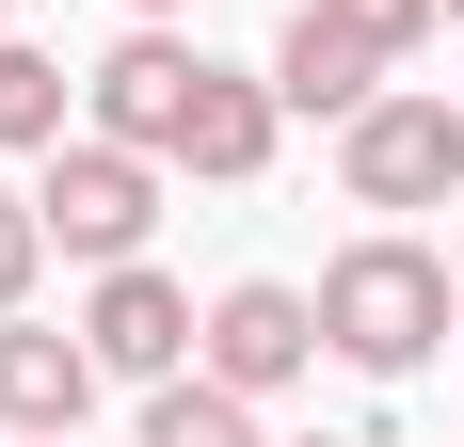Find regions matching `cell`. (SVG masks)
Wrapping results in <instances>:
<instances>
[{
	"mask_svg": "<svg viewBox=\"0 0 464 447\" xmlns=\"http://www.w3.org/2000/svg\"><path fill=\"white\" fill-rule=\"evenodd\" d=\"M449 256H432L417 224H369V240H336L321 256V336H336V367H369V384H417L432 352H449Z\"/></svg>",
	"mask_w": 464,
	"mask_h": 447,
	"instance_id": "6da1fadb",
	"label": "cell"
},
{
	"mask_svg": "<svg viewBox=\"0 0 464 447\" xmlns=\"http://www.w3.org/2000/svg\"><path fill=\"white\" fill-rule=\"evenodd\" d=\"M160 176H177V160H144V144H112V128H64V144L33 160V208H48V256H81V271L144 256V224H160Z\"/></svg>",
	"mask_w": 464,
	"mask_h": 447,
	"instance_id": "7a4b0ae2",
	"label": "cell"
},
{
	"mask_svg": "<svg viewBox=\"0 0 464 447\" xmlns=\"http://www.w3.org/2000/svg\"><path fill=\"white\" fill-rule=\"evenodd\" d=\"M336 192L369 224H417V208H449L464 192V112L449 96H417V81H384L353 128H336Z\"/></svg>",
	"mask_w": 464,
	"mask_h": 447,
	"instance_id": "3957f363",
	"label": "cell"
},
{
	"mask_svg": "<svg viewBox=\"0 0 464 447\" xmlns=\"http://www.w3.org/2000/svg\"><path fill=\"white\" fill-rule=\"evenodd\" d=\"M192 96H208V48H192L177 16H129V33L96 48V81H81V128L144 144V160H177V128H192Z\"/></svg>",
	"mask_w": 464,
	"mask_h": 447,
	"instance_id": "277c9868",
	"label": "cell"
},
{
	"mask_svg": "<svg viewBox=\"0 0 464 447\" xmlns=\"http://www.w3.org/2000/svg\"><path fill=\"white\" fill-rule=\"evenodd\" d=\"M336 336H321V288H288V271H240V288H208V384H240V400H288L304 367H321Z\"/></svg>",
	"mask_w": 464,
	"mask_h": 447,
	"instance_id": "5b68a950",
	"label": "cell"
},
{
	"mask_svg": "<svg viewBox=\"0 0 464 447\" xmlns=\"http://www.w3.org/2000/svg\"><path fill=\"white\" fill-rule=\"evenodd\" d=\"M81 336H96V367H112V384H177V367L208 352V304H192L160 256H112V271L81 288Z\"/></svg>",
	"mask_w": 464,
	"mask_h": 447,
	"instance_id": "8992f818",
	"label": "cell"
},
{
	"mask_svg": "<svg viewBox=\"0 0 464 447\" xmlns=\"http://www.w3.org/2000/svg\"><path fill=\"white\" fill-rule=\"evenodd\" d=\"M96 384H112V367H96L81 319H33V304L0 319V432H81Z\"/></svg>",
	"mask_w": 464,
	"mask_h": 447,
	"instance_id": "52a82bcc",
	"label": "cell"
},
{
	"mask_svg": "<svg viewBox=\"0 0 464 447\" xmlns=\"http://www.w3.org/2000/svg\"><path fill=\"white\" fill-rule=\"evenodd\" d=\"M273 128H288L273 64H208V96H192V128H177V176H208V192H256V176H273Z\"/></svg>",
	"mask_w": 464,
	"mask_h": 447,
	"instance_id": "ba28073f",
	"label": "cell"
},
{
	"mask_svg": "<svg viewBox=\"0 0 464 447\" xmlns=\"http://www.w3.org/2000/svg\"><path fill=\"white\" fill-rule=\"evenodd\" d=\"M273 96L288 112H321V128H353L384 96V48L353 33V16H321V0H288V33H273Z\"/></svg>",
	"mask_w": 464,
	"mask_h": 447,
	"instance_id": "9c48e42d",
	"label": "cell"
},
{
	"mask_svg": "<svg viewBox=\"0 0 464 447\" xmlns=\"http://www.w3.org/2000/svg\"><path fill=\"white\" fill-rule=\"evenodd\" d=\"M64 128H81V81H64L33 33H0V160H48Z\"/></svg>",
	"mask_w": 464,
	"mask_h": 447,
	"instance_id": "30bf717a",
	"label": "cell"
},
{
	"mask_svg": "<svg viewBox=\"0 0 464 447\" xmlns=\"http://www.w3.org/2000/svg\"><path fill=\"white\" fill-rule=\"evenodd\" d=\"M129 447H256V400L208 384V367H177V384H144V432Z\"/></svg>",
	"mask_w": 464,
	"mask_h": 447,
	"instance_id": "8fae6325",
	"label": "cell"
},
{
	"mask_svg": "<svg viewBox=\"0 0 464 447\" xmlns=\"http://www.w3.org/2000/svg\"><path fill=\"white\" fill-rule=\"evenodd\" d=\"M321 16H353V33H369L384 64H417V48L449 33V0H321Z\"/></svg>",
	"mask_w": 464,
	"mask_h": 447,
	"instance_id": "7c38bea8",
	"label": "cell"
},
{
	"mask_svg": "<svg viewBox=\"0 0 464 447\" xmlns=\"http://www.w3.org/2000/svg\"><path fill=\"white\" fill-rule=\"evenodd\" d=\"M33 271H48V208H33L16 176H0V319L33 304Z\"/></svg>",
	"mask_w": 464,
	"mask_h": 447,
	"instance_id": "4fadbf2b",
	"label": "cell"
},
{
	"mask_svg": "<svg viewBox=\"0 0 464 447\" xmlns=\"http://www.w3.org/2000/svg\"><path fill=\"white\" fill-rule=\"evenodd\" d=\"M0 447H81V432H0Z\"/></svg>",
	"mask_w": 464,
	"mask_h": 447,
	"instance_id": "5bb4252c",
	"label": "cell"
},
{
	"mask_svg": "<svg viewBox=\"0 0 464 447\" xmlns=\"http://www.w3.org/2000/svg\"><path fill=\"white\" fill-rule=\"evenodd\" d=\"M129 16H192V0H129Z\"/></svg>",
	"mask_w": 464,
	"mask_h": 447,
	"instance_id": "9a60e30c",
	"label": "cell"
},
{
	"mask_svg": "<svg viewBox=\"0 0 464 447\" xmlns=\"http://www.w3.org/2000/svg\"><path fill=\"white\" fill-rule=\"evenodd\" d=\"M449 33H464V0H449Z\"/></svg>",
	"mask_w": 464,
	"mask_h": 447,
	"instance_id": "2e32d148",
	"label": "cell"
},
{
	"mask_svg": "<svg viewBox=\"0 0 464 447\" xmlns=\"http://www.w3.org/2000/svg\"><path fill=\"white\" fill-rule=\"evenodd\" d=\"M0 16H16V0H0Z\"/></svg>",
	"mask_w": 464,
	"mask_h": 447,
	"instance_id": "e0dca14e",
	"label": "cell"
},
{
	"mask_svg": "<svg viewBox=\"0 0 464 447\" xmlns=\"http://www.w3.org/2000/svg\"><path fill=\"white\" fill-rule=\"evenodd\" d=\"M321 447H336V432H321Z\"/></svg>",
	"mask_w": 464,
	"mask_h": 447,
	"instance_id": "ac0fdd59",
	"label": "cell"
}]
</instances>
